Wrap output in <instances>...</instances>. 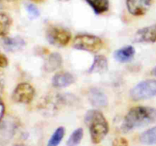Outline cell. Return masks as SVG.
I'll list each match as a JSON object with an SVG mask.
<instances>
[{
    "label": "cell",
    "mask_w": 156,
    "mask_h": 146,
    "mask_svg": "<svg viewBox=\"0 0 156 146\" xmlns=\"http://www.w3.org/2000/svg\"><path fill=\"white\" fill-rule=\"evenodd\" d=\"M156 122V108L135 106L130 109L123 119L121 126L123 132H127Z\"/></svg>",
    "instance_id": "1"
},
{
    "label": "cell",
    "mask_w": 156,
    "mask_h": 146,
    "mask_svg": "<svg viewBox=\"0 0 156 146\" xmlns=\"http://www.w3.org/2000/svg\"><path fill=\"white\" fill-rule=\"evenodd\" d=\"M85 122L89 128L92 142L94 144L101 142L109 131V126L103 113L96 109L88 111L85 114Z\"/></svg>",
    "instance_id": "2"
},
{
    "label": "cell",
    "mask_w": 156,
    "mask_h": 146,
    "mask_svg": "<svg viewBox=\"0 0 156 146\" xmlns=\"http://www.w3.org/2000/svg\"><path fill=\"white\" fill-rule=\"evenodd\" d=\"M130 97L135 101L156 97V80L149 79L137 84L131 89Z\"/></svg>",
    "instance_id": "3"
},
{
    "label": "cell",
    "mask_w": 156,
    "mask_h": 146,
    "mask_svg": "<svg viewBox=\"0 0 156 146\" xmlns=\"http://www.w3.org/2000/svg\"><path fill=\"white\" fill-rule=\"evenodd\" d=\"M73 47L83 51L96 53L103 47V42L97 36L90 34H80L75 37Z\"/></svg>",
    "instance_id": "4"
},
{
    "label": "cell",
    "mask_w": 156,
    "mask_h": 146,
    "mask_svg": "<svg viewBox=\"0 0 156 146\" xmlns=\"http://www.w3.org/2000/svg\"><path fill=\"white\" fill-rule=\"evenodd\" d=\"M71 33L60 27H50L47 30V39L51 45L62 47L68 45L71 40Z\"/></svg>",
    "instance_id": "5"
},
{
    "label": "cell",
    "mask_w": 156,
    "mask_h": 146,
    "mask_svg": "<svg viewBox=\"0 0 156 146\" xmlns=\"http://www.w3.org/2000/svg\"><path fill=\"white\" fill-rule=\"evenodd\" d=\"M34 88L28 83H21L12 93V100L16 103H29L34 97Z\"/></svg>",
    "instance_id": "6"
},
{
    "label": "cell",
    "mask_w": 156,
    "mask_h": 146,
    "mask_svg": "<svg viewBox=\"0 0 156 146\" xmlns=\"http://www.w3.org/2000/svg\"><path fill=\"white\" fill-rule=\"evenodd\" d=\"M152 3V0H126L128 11L134 16L145 15L151 7Z\"/></svg>",
    "instance_id": "7"
},
{
    "label": "cell",
    "mask_w": 156,
    "mask_h": 146,
    "mask_svg": "<svg viewBox=\"0 0 156 146\" xmlns=\"http://www.w3.org/2000/svg\"><path fill=\"white\" fill-rule=\"evenodd\" d=\"M136 43H154L156 41V24L140 29L134 36Z\"/></svg>",
    "instance_id": "8"
},
{
    "label": "cell",
    "mask_w": 156,
    "mask_h": 146,
    "mask_svg": "<svg viewBox=\"0 0 156 146\" xmlns=\"http://www.w3.org/2000/svg\"><path fill=\"white\" fill-rule=\"evenodd\" d=\"M88 100L90 103L96 107H104L108 103L106 94L98 88H91L88 92Z\"/></svg>",
    "instance_id": "9"
},
{
    "label": "cell",
    "mask_w": 156,
    "mask_h": 146,
    "mask_svg": "<svg viewBox=\"0 0 156 146\" xmlns=\"http://www.w3.org/2000/svg\"><path fill=\"white\" fill-rule=\"evenodd\" d=\"M74 82V77L70 73L66 71H61L56 73L52 79L53 87L56 88H63L69 86Z\"/></svg>",
    "instance_id": "10"
},
{
    "label": "cell",
    "mask_w": 156,
    "mask_h": 146,
    "mask_svg": "<svg viewBox=\"0 0 156 146\" xmlns=\"http://www.w3.org/2000/svg\"><path fill=\"white\" fill-rule=\"evenodd\" d=\"M135 55V49L132 46H126L118 49L114 53V57L120 62H127L132 60Z\"/></svg>",
    "instance_id": "11"
},
{
    "label": "cell",
    "mask_w": 156,
    "mask_h": 146,
    "mask_svg": "<svg viewBox=\"0 0 156 146\" xmlns=\"http://www.w3.org/2000/svg\"><path fill=\"white\" fill-rule=\"evenodd\" d=\"M2 46L9 52H15L21 50L25 46V41L19 36L5 37L2 40Z\"/></svg>",
    "instance_id": "12"
},
{
    "label": "cell",
    "mask_w": 156,
    "mask_h": 146,
    "mask_svg": "<svg viewBox=\"0 0 156 146\" xmlns=\"http://www.w3.org/2000/svg\"><path fill=\"white\" fill-rule=\"evenodd\" d=\"M62 59L60 54L58 53H51L45 61L44 68L45 71H49V72L53 71L62 65Z\"/></svg>",
    "instance_id": "13"
},
{
    "label": "cell",
    "mask_w": 156,
    "mask_h": 146,
    "mask_svg": "<svg viewBox=\"0 0 156 146\" xmlns=\"http://www.w3.org/2000/svg\"><path fill=\"white\" fill-rule=\"evenodd\" d=\"M108 63L106 57L101 55H98L94 57V62L90 67L89 73H103L108 70Z\"/></svg>",
    "instance_id": "14"
},
{
    "label": "cell",
    "mask_w": 156,
    "mask_h": 146,
    "mask_svg": "<svg viewBox=\"0 0 156 146\" xmlns=\"http://www.w3.org/2000/svg\"><path fill=\"white\" fill-rule=\"evenodd\" d=\"M94 10V13L101 15L109 9V0H85Z\"/></svg>",
    "instance_id": "15"
},
{
    "label": "cell",
    "mask_w": 156,
    "mask_h": 146,
    "mask_svg": "<svg viewBox=\"0 0 156 146\" xmlns=\"http://www.w3.org/2000/svg\"><path fill=\"white\" fill-rule=\"evenodd\" d=\"M12 26V19L7 14L0 12V36H4L9 33Z\"/></svg>",
    "instance_id": "16"
},
{
    "label": "cell",
    "mask_w": 156,
    "mask_h": 146,
    "mask_svg": "<svg viewBox=\"0 0 156 146\" xmlns=\"http://www.w3.org/2000/svg\"><path fill=\"white\" fill-rule=\"evenodd\" d=\"M140 141L146 144H156V126L143 132L140 136Z\"/></svg>",
    "instance_id": "17"
},
{
    "label": "cell",
    "mask_w": 156,
    "mask_h": 146,
    "mask_svg": "<svg viewBox=\"0 0 156 146\" xmlns=\"http://www.w3.org/2000/svg\"><path fill=\"white\" fill-rule=\"evenodd\" d=\"M64 134H65V129L62 126L58 127L57 129L55 130L53 135H51L50 138L49 139L48 145L49 146H56L60 143L62 139L64 137Z\"/></svg>",
    "instance_id": "18"
},
{
    "label": "cell",
    "mask_w": 156,
    "mask_h": 146,
    "mask_svg": "<svg viewBox=\"0 0 156 146\" xmlns=\"http://www.w3.org/2000/svg\"><path fill=\"white\" fill-rule=\"evenodd\" d=\"M82 138H83V129L82 128H79L71 134L68 141H67V145H77L82 141Z\"/></svg>",
    "instance_id": "19"
},
{
    "label": "cell",
    "mask_w": 156,
    "mask_h": 146,
    "mask_svg": "<svg viewBox=\"0 0 156 146\" xmlns=\"http://www.w3.org/2000/svg\"><path fill=\"white\" fill-rule=\"evenodd\" d=\"M27 12L32 18H37L40 15V11L34 5L29 4L27 5Z\"/></svg>",
    "instance_id": "20"
},
{
    "label": "cell",
    "mask_w": 156,
    "mask_h": 146,
    "mask_svg": "<svg viewBox=\"0 0 156 146\" xmlns=\"http://www.w3.org/2000/svg\"><path fill=\"white\" fill-rule=\"evenodd\" d=\"M9 64V60L5 55L0 53V68H5Z\"/></svg>",
    "instance_id": "21"
},
{
    "label": "cell",
    "mask_w": 156,
    "mask_h": 146,
    "mask_svg": "<svg viewBox=\"0 0 156 146\" xmlns=\"http://www.w3.org/2000/svg\"><path fill=\"white\" fill-rule=\"evenodd\" d=\"M113 144H115V145H126V144H128V141L124 138H120L114 140Z\"/></svg>",
    "instance_id": "22"
},
{
    "label": "cell",
    "mask_w": 156,
    "mask_h": 146,
    "mask_svg": "<svg viewBox=\"0 0 156 146\" xmlns=\"http://www.w3.org/2000/svg\"><path fill=\"white\" fill-rule=\"evenodd\" d=\"M5 113V105L3 101L2 100V99L0 98V123H1V120L2 119L3 116H4Z\"/></svg>",
    "instance_id": "23"
},
{
    "label": "cell",
    "mask_w": 156,
    "mask_h": 146,
    "mask_svg": "<svg viewBox=\"0 0 156 146\" xmlns=\"http://www.w3.org/2000/svg\"><path fill=\"white\" fill-rule=\"evenodd\" d=\"M3 87V78H2V76L1 73H0V90Z\"/></svg>",
    "instance_id": "24"
},
{
    "label": "cell",
    "mask_w": 156,
    "mask_h": 146,
    "mask_svg": "<svg viewBox=\"0 0 156 146\" xmlns=\"http://www.w3.org/2000/svg\"><path fill=\"white\" fill-rule=\"evenodd\" d=\"M32 1L37 3H41V2H44L45 0H32Z\"/></svg>",
    "instance_id": "25"
},
{
    "label": "cell",
    "mask_w": 156,
    "mask_h": 146,
    "mask_svg": "<svg viewBox=\"0 0 156 146\" xmlns=\"http://www.w3.org/2000/svg\"><path fill=\"white\" fill-rule=\"evenodd\" d=\"M154 75L156 76V67L155 68V69H154Z\"/></svg>",
    "instance_id": "26"
},
{
    "label": "cell",
    "mask_w": 156,
    "mask_h": 146,
    "mask_svg": "<svg viewBox=\"0 0 156 146\" xmlns=\"http://www.w3.org/2000/svg\"><path fill=\"white\" fill-rule=\"evenodd\" d=\"M7 2H14V1H16V0H5Z\"/></svg>",
    "instance_id": "27"
},
{
    "label": "cell",
    "mask_w": 156,
    "mask_h": 146,
    "mask_svg": "<svg viewBox=\"0 0 156 146\" xmlns=\"http://www.w3.org/2000/svg\"><path fill=\"white\" fill-rule=\"evenodd\" d=\"M59 1H62V2H67V1H69V0H59Z\"/></svg>",
    "instance_id": "28"
}]
</instances>
